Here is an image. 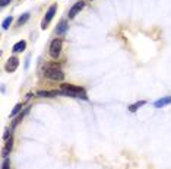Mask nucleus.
Segmentation results:
<instances>
[{
	"instance_id": "15",
	"label": "nucleus",
	"mask_w": 171,
	"mask_h": 169,
	"mask_svg": "<svg viewBox=\"0 0 171 169\" xmlns=\"http://www.w3.org/2000/svg\"><path fill=\"white\" fill-rule=\"evenodd\" d=\"M21 110H22V104H16V105H15V108L12 110V112H10V117H15V115H16Z\"/></svg>"
},
{
	"instance_id": "16",
	"label": "nucleus",
	"mask_w": 171,
	"mask_h": 169,
	"mask_svg": "<svg viewBox=\"0 0 171 169\" xmlns=\"http://www.w3.org/2000/svg\"><path fill=\"white\" fill-rule=\"evenodd\" d=\"M2 169H10V163H9L8 159H4L3 162V166H2Z\"/></svg>"
},
{
	"instance_id": "10",
	"label": "nucleus",
	"mask_w": 171,
	"mask_h": 169,
	"mask_svg": "<svg viewBox=\"0 0 171 169\" xmlns=\"http://www.w3.org/2000/svg\"><path fill=\"white\" fill-rule=\"evenodd\" d=\"M66 31H67V23H66V21H61L59 23V26H57V34L63 35Z\"/></svg>"
},
{
	"instance_id": "17",
	"label": "nucleus",
	"mask_w": 171,
	"mask_h": 169,
	"mask_svg": "<svg viewBox=\"0 0 171 169\" xmlns=\"http://www.w3.org/2000/svg\"><path fill=\"white\" fill-rule=\"evenodd\" d=\"M8 3H9V0H2V2H0V4H2V6H6Z\"/></svg>"
},
{
	"instance_id": "7",
	"label": "nucleus",
	"mask_w": 171,
	"mask_h": 169,
	"mask_svg": "<svg viewBox=\"0 0 171 169\" xmlns=\"http://www.w3.org/2000/svg\"><path fill=\"white\" fill-rule=\"evenodd\" d=\"M168 104H171V96L161 98L159 101H157V102H155V106H157V108H163V106L168 105Z\"/></svg>"
},
{
	"instance_id": "13",
	"label": "nucleus",
	"mask_w": 171,
	"mask_h": 169,
	"mask_svg": "<svg viewBox=\"0 0 171 169\" xmlns=\"http://www.w3.org/2000/svg\"><path fill=\"white\" fill-rule=\"evenodd\" d=\"M28 19H29V13H24V16H21L19 19H18V25H19V26L24 25Z\"/></svg>"
},
{
	"instance_id": "5",
	"label": "nucleus",
	"mask_w": 171,
	"mask_h": 169,
	"mask_svg": "<svg viewBox=\"0 0 171 169\" xmlns=\"http://www.w3.org/2000/svg\"><path fill=\"white\" fill-rule=\"evenodd\" d=\"M18 66H19V60H18L16 57H10V59L8 60L6 66H4V69H6V72L12 73V72H15V70L18 69Z\"/></svg>"
},
{
	"instance_id": "6",
	"label": "nucleus",
	"mask_w": 171,
	"mask_h": 169,
	"mask_svg": "<svg viewBox=\"0 0 171 169\" xmlns=\"http://www.w3.org/2000/svg\"><path fill=\"white\" fill-rule=\"evenodd\" d=\"M83 6H85V3H83V2H77V3H75L72 6V9L69 10V18H75L77 13H79L82 9H83Z\"/></svg>"
},
{
	"instance_id": "3",
	"label": "nucleus",
	"mask_w": 171,
	"mask_h": 169,
	"mask_svg": "<svg viewBox=\"0 0 171 169\" xmlns=\"http://www.w3.org/2000/svg\"><path fill=\"white\" fill-rule=\"evenodd\" d=\"M60 51H61V39H53L51 44H50V55L53 59H57L60 55Z\"/></svg>"
},
{
	"instance_id": "11",
	"label": "nucleus",
	"mask_w": 171,
	"mask_h": 169,
	"mask_svg": "<svg viewBox=\"0 0 171 169\" xmlns=\"http://www.w3.org/2000/svg\"><path fill=\"white\" fill-rule=\"evenodd\" d=\"M12 146H13V139H12V136H10V139H9L8 143H6V147L3 149V156H8V153L12 150Z\"/></svg>"
},
{
	"instance_id": "1",
	"label": "nucleus",
	"mask_w": 171,
	"mask_h": 169,
	"mask_svg": "<svg viewBox=\"0 0 171 169\" xmlns=\"http://www.w3.org/2000/svg\"><path fill=\"white\" fill-rule=\"evenodd\" d=\"M61 92L66 96H73V98H82V99H88V96L85 95V90L79 86H73V84L64 83L61 84Z\"/></svg>"
},
{
	"instance_id": "12",
	"label": "nucleus",
	"mask_w": 171,
	"mask_h": 169,
	"mask_svg": "<svg viewBox=\"0 0 171 169\" xmlns=\"http://www.w3.org/2000/svg\"><path fill=\"white\" fill-rule=\"evenodd\" d=\"M145 105V101H141V102H136V104H133V105L129 106V111L130 112H135V111H137V108H141V106Z\"/></svg>"
},
{
	"instance_id": "14",
	"label": "nucleus",
	"mask_w": 171,
	"mask_h": 169,
	"mask_svg": "<svg viewBox=\"0 0 171 169\" xmlns=\"http://www.w3.org/2000/svg\"><path fill=\"white\" fill-rule=\"evenodd\" d=\"M13 22V18L12 16H9V18H6L3 21V23H2V26H3V29H8L9 26H10V23Z\"/></svg>"
},
{
	"instance_id": "4",
	"label": "nucleus",
	"mask_w": 171,
	"mask_h": 169,
	"mask_svg": "<svg viewBox=\"0 0 171 169\" xmlns=\"http://www.w3.org/2000/svg\"><path fill=\"white\" fill-rule=\"evenodd\" d=\"M56 10H57V6H56V4H53V6H50V8H48L47 13H45V16H44L43 22H41V29H45V28H47V25L50 23V21L53 19V16H54Z\"/></svg>"
},
{
	"instance_id": "8",
	"label": "nucleus",
	"mask_w": 171,
	"mask_h": 169,
	"mask_svg": "<svg viewBox=\"0 0 171 169\" xmlns=\"http://www.w3.org/2000/svg\"><path fill=\"white\" fill-rule=\"evenodd\" d=\"M26 48V42L25 41H19V42H16L15 45H13V53H22V51Z\"/></svg>"
},
{
	"instance_id": "2",
	"label": "nucleus",
	"mask_w": 171,
	"mask_h": 169,
	"mask_svg": "<svg viewBox=\"0 0 171 169\" xmlns=\"http://www.w3.org/2000/svg\"><path fill=\"white\" fill-rule=\"evenodd\" d=\"M44 74H45V77L47 79H50V80H63L64 79V73L60 70L57 66H51V67H47L45 69V72H44Z\"/></svg>"
},
{
	"instance_id": "9",
	"label": "nucleus",
	"mask_w": 171,
	"mask_h": 169,
	"mask_svg": "<svg viewBox=\"0 0 171 169\" xmlns=\"http://www.w3.org/2000/svg\"><path fill=\"white\" fill-rule=\"evenodd\" d=\"M59 93H61V92H56V90H53V92H48V90H40L37 95H38V96H43V98H45V96L51 98V96H56V95H59Z\"/></svg>"
}]
</instances>
